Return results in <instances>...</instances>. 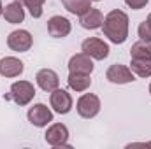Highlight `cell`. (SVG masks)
I'll use <instances>...</instances> for the list:
<instances>
[{
	"label": "cell",
	"mask_w": 151,
	"mask_h": 149,
	"mask_svg": "<svg viewBox=\"0 0 151 149\" xmlns=\"http://www.w3.org/2000/svg\"><path fill=\"white\" fill-rule=\"evenodd\" d=\"M130 58L132 60H150L151 62V42L137 40L130 47Z\"/></svg>",
	"instance_id": "e0dca14e"
},
{
	"label": "cell",
	"mask_w": 151,
	"mask_h": 149,
	"mask_svg": "<svg viewBox=\"0 0 151 149\" xmlns=\"http://www.w3.org/2000/svg\"><path fill=\"white\" fill-rule=\"evenodd\" d=\"M91 2H100V0H91Z\"/></svg>",
	"instance_id": "484cf974"
},
{
	"label": "cell",
	"mask_w": 151,
	"mask_h": 149,
	"mask_svg": "<svg viewBox=\"0 0 151 149\" xmlns=\"http://www.w3.org/2000/svg\"><path fill=\"white\" fill-rule=\"evenodd\" d=\"M32 44H34V39H32V34L28 30H14L7 37L9 49H12L16 53H27V51H30Z\"/></svg>",
	"instance_id": "52a82bcc"
},
{
	"label": "cell",
	"mask_w": 151,
	"mask_h": 149,
	"mask_svg": "<svg viewBox=\"0 0 151 149\" xmlns=\"http://www.w3.org/2000/svg\"><path fill=\"white\" fill-rule=\"evenodd\" d=\"M27 117H28V121H30L34 126L44 128V126H47V125L53 121V111H51L46 104H35V105H32V107L28 109Z\"/></svg>",
	"instance_id": "ba28073f"
},
{
	"label": "cell",
	"mask_w": 151,
	"mask_h": 149,
	"mask_svg": "<svg viewBox=\"0 0 151 149\" xmlns=\"http://www.w3.org/2000/svg\"><path fill=\"white\" fill-rule=\"evenodd\" d=\"M106 77L113 84H128V82L135 81V74L132 72V69L127 67V65H121V63L111 65L106 72Z\"/></svg>",
	"instance_id": "9c48e42d"
},
{
	"label": "cell",
	"mask_w": 151,
	"mask_h": 149,
	"mask_svg": "<svg viewBox=\"0 0 151 149\" xmlns=\"http://www.w3.org/2000/svg\"><path fill=\"white\" fill-rule=\"evenodd\" d=\"M4 18L7 23L11 25H18V23H23L25 19V5L19 2V0H14L11 4H7L4 7Z\"/></svg>",
	"instance_id": "5bb4252c"
},
{
	"label": "cell",
	"mask_w": 151,
	"mask_h": 149,
	"mask_svg": "<svg viewBox=\"0 0 151 149\" xmlns=\"http://www.w3.org/2000/svg\"><path fill=\"white\" fill-rule=\"evenodd\" d=\"M150 95H151V84H150Z\"/></svg>",
	"instance_id": "d4e9b609"
},
{
	"label": "cell",
	"mask_w": 151,
	"mask_h": 149,
	"mask_svg": "<svg viewBox=\"0 0 151 149\" xmlns=\"http://www.w3.org/2000/svg\"><path fill=\"white\" fill-rule=\"evenodd\" d=\"M79 23L83 28L86 30H97V28H102V23H104V14L99 11V9H90L86 11L83 16H79Z\"/></svg>",
	"instance_id": "9a60e30c"
},
{
	"label": "cell",
	"mask_w": 151,
	"mask_h": 149,
	"mask_svg": "<svg viewBox=\"0 0 151 149\" xmlns=\"http://www.w3.org/2000/svg\"><path fill=\"white\" fill-rule=\"evenodd\" d=\"M148 19H150V21H151V12H150V16H148Z\"/></svg>",
	"instance_id": "cb8c5ba5"
},
{
	"label": "cell",
	"mask_w": 151,
	"mask_h": 149,
	"mask_svg": "<svg viewBox=\"0 0 151 149\" xmlns=\"http://www.w3.org/2000/svg\"><path fill=\"white\" fill-rule=\"evenodd\" d=\"M35 97V88L30 81H16L11 84V90H9V95L7 98H11L16 105L23 107V105H28Z\"/></svg>",
	"instance_id": "7a4b0ae2"
},
{
	"label": "cell",
	"mask_w": 151,
	"mask_h": 149,
	"mask_svg": "<svg viewBox=\"0 0 151 149\" xmlns=\"http://www.w3.org/2000/svg\"><path fill=\"white\" fill-rule=\"evenodd\" d=\"M81 51L84 54H88L91 60H106L109 56V44L104 42L99 37H90L86 40H83L81 44Z\"/></svg>",
	"instance_id": "5b68a950"
},
{
	"label": "cell",
	"mask_w": 151,
	"mask_h": 149,
	"mask_svg": "<svg viewBox=\"0 0 151 149\" xmlns=\"http://www.w3.org/2000/svg\"><path fill=\"white\" fill-rule=\"evenodd\" d=\"M102 32L113 44H123L128 39V14L119 9H113L104 16Z\"/></svg>",
	"instance_id": "6da1fadb"
},
{
	"label": "cell",
	"mask_w": 151,
	"mask_h": 149,
	"mask_svg": "<svg viewBox=\"0 0 151 149\" xmlns=\"http://www.w3.org/2000/svg\"><path fill=\"white\" fill-rule=\"evenodd\" d=\"M69 72H77V74H91L93 72V62L88 54L77 53L70 56L69 60Z\"/></svg>",
	"instance_id": "4fadbf2b"
},
{
	"label": "cell",
	"mask_w": 151,
	"mask_h": 149,
	"mask_svg": "<svg viewBox=\"0 0 151 149\" xmlns=\"http://www.w3.org/2000/svg\"><path fill=\"white\" fill-rule=\"evenodd\" d=\"M132 72L139 77H151V62L150 60H132Z\"/></svg>",
	"instance_id": "d6986e66"
},
{
	"label": "cell",
	"mask_w": 151,
	"mask_h": 149,
	"mask_svg": "<svg viewBox=\"0 0 151 149\" xmlns=\"http://www.w3.org/2000/svg\"><path fill=\"white\" fill-rule=\"evenodd\" d=\"M25 70V63L16 58V56H5L0 60V75L4 77H18V75L23 74Z\"/></svg>",
	"instance_id": "7c38bea8"
},
{
	"label": "cell",
	"mask_w": 151,
	"mask_h": 149,
	"mask_svg": "<svg viewBox=\"0 0 151 149\" xmlns=\"http://www.w3.org/2000/svg\"><path fill=\"white\" fill-rule=\"evenodd\" d=\"M148 2H150V0H125V4H127L130 9H134V11H139V9H142V7H146Z\"/></svg>",
	"instance_id": "7402d4cb"
},
{
	"label": "cell",
	"mask_w": 151,
	"mask_h": 149,
	"mask_svg": "<svg viewBox=\"0 0 151 149\" xmlns=\"http://www.w3.org/2000/svg\"><path fill=\"white\" fill-rule=\"evenodd\" d=\"M27 9H28V12L32 14V18H40L42 16V5H44V2L46 0H19Z\"/></svg>",
	"instance_id": "ffe728a7"
},
{
	"label": "cell",
	"mask_w": 151,
	"mask_h": 149,
	"mask_svg": "<svg viewBox=\"0 0 151 149\" xmlns=\"http://www.w3.org/2000/svg\"><path fill=\"white\" fill-rule=\"evenodd\" d=\"M72 30L70 21L65 16H53L47 19V34L53 39H63L67 37Z\"/></svg>",
	"instance_id": "30bf717a"
},
{
	"label": "cell",
	"mask_w": 151,
	"mask_h": 149,
	"mask_svg": "<svg viewBox=\"0 0 151 149\" xmlns=\"http://www.w3.org/2000/svg\"><path fill=\"white\" fill-rule=\"evenodd\" d=\"M35 82H37V86L42 91L51 93L53 90H56L60 86V77L51 69H40L37 72V75H35Z\"/></svg>",
	"instance_id": "8fae6325"
},
{
	"label": "cell",
	"mask_w": 151,
	"mask_h": 149,
	"mask_svg": "<svg viewBox=\"0 0 151 149\" xmlns=\"http://www.w3.org/2000/svg\"><path fill=\"white\" fill-rule=\"evenodd\" d=\"M49 105L53 107V111L58 112V114H69L70 109H72V105H74V100H72L69 91H65L62 88H56L49 95Z\"/></svg>",
	"instance_id": "8992f818"
},
{
	"label": "cell",
	"mask_w": 151,
	"mask_h": 149,
	"mask_svg": "<svg viewBox=\"0 0 151 149\" xmlns=\"http://www.w3.org/2000/svg\"><path fill=\"white\" fill-rule=\"evenodd\" d=\"M0 16H4V5H2V0H0Z\"/></svg>",
	"instance_id": "603a6c76"
},
{
	"label": "cell",
	"mask_w": 151,
	"mask_h": 149,
	"mask_svg": "<svg viewBox=\"0 0 151 149\" xmlns=\"http://www.w3.org/2000/svg\"><path fill=\"white\" fill-rule=\"evenodd\" d=\"M44 139L53 148H69V128L63 123H53L47 126Z\"/></svg>",
	"instance_id": "3957f363"
},
{
	"label": "cell",
	"mask_w": 151,
	"mask_h": 149,
	"mask_svg": "<svg viewBox=\"0 0 151 149\" xmlns=\"http://www.w3.org/2000/svg\"><path fill=\"white\" fill-rule=\"evenodd\" d=\"M63 7L76 16H83L86 11L91 9V0H62Z\"/></svg>",
	"instance_id": "ac0fdd59"
},
{
	"label": "cell",
	"mask_w": 151,
	"mask_h": 149,
	"mask_svg": "<svg viewBox=\"0 0 151 149\" xmlns=\"http://www.w3.org/2000/svg\"><path fill=\"white\" fill-rule=\"evenodd\" d=\"M137 34H139L141 40L151 42V21H150V19H144V21L139 25V28H137Z\"/></svg>",
	"instance_id": "44dd1931"
},
{
	"label": "cell",
	"mask_w": 151,
	"mask_h": 149,
	"mask_svg": "<svg viewBox=\"0 0 151 149\" xmlns=\"http://www.w3.org/2000/svg\"><path fill=\"white\" fill-rule=\"evenodd\" d=\"M67 82H69V88L70 90H74L77 93H83V91H86L91 86V77H90V74L70 72L69 77H67Z\"/></svg>",
	"instance_id": "2e32d148"
},
{
	"label": "cell",
	"mask_w": 151,
	"mask_h": 149,
	"mask_svg": "<svg viewBox=\"0 0 151 149\" xmlns=\"http://www.w3.org/2000/svg\"><path fill=\"white\" fill-rule=\"evenodd\" d=\"M76 111L81 117L91 119L100 112V98L93 93H84L79 97V100L76 104Z\"/></svg>",
	"instance_id": "277c9868"
}]
</instances>
